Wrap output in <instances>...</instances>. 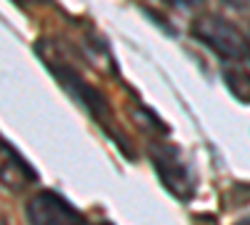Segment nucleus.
<instances>
[{
  "label": "nucleus",
  "instance_id": "f257e3e1",
  "mask_svg": "<svg viewBox=\"0 0 250 225\" xmlns=\"http://www.w3.org/2000/svg\"><path fill=\"white\" fill-rule=\"evenodd\" d=\"M193 35L213 53H218L225 63L248 60V38L220 15H200L193 23Z\"/></svg>",
  "mask_w": 250,
  "mask_h": 225
},
{
  "label": "nucleus",
  "instance_id": "f03ea898",
  "mask_svg": "<svg viewBox=\"0 0 250 225\" xmlns=\"http://www.w3.org/2000/svg\"><path fill=\"white\" fill-rule=\"evenodd\" d=\"M28 225H88L83 213L55 190H38L25 203Z\"/></svg>",
  "mask_w": 250,
  "mask_h": 225
},
{
  "label": "nucleus",
  "instance_id": "7ed1b4c3",
  "mask_svg": "<svg viewBox=\"0 0 250 225\" xmlns=\"http://www.w3.org/2000/svg\"><path fill=\"white\" fill-rule=\"evenodd\" d=\"M35 173L13 145L0 138V188L8 193H20L33 185Z\"/></svg>",
  "mask_w": 250,
  "mask_h": 225
},
{
  "label": "nucleus",
  "instance_id": "20e7f679",
  "mask_svg": "<svg viewBox=\"0 0 250 225\" xmlns=\"http://www.w3.org/2000/svg\"><path fill=\"white\" fill-rule=\"evenodd\" d=\"M155 168L160 173V178L165 180V185H168L175 195L185 198L188 190H190V178H188L183 163L173 158V150L170 148H163L155 153Z\"/></svg>",
  "mask_w": 250,
  "mask_h": 225
},
{
  "label": "nucleus",
  "instance_id": "39448f33",
  "mask_svg": "<svg viewBox=\"0 0 250 225\" xmlns=\"http://www.w3.org/2000/svg\"><path fill=\"white\" fill-rule=\"evenodd\" d=\"M235 225H250V218H243V220H238Z\"/></svg>",
  "mask_w": 250,
  "mask_h": 225
},
{
  "label": "nucleus",
  "instance_id": "423d86ee",
  "mask_svg": "<svg viewBox=\"0 0 250 225\" xmlns=\"http://www.w3.org/2000/svg\"><path fill=\"white\" fill-rule=\"evenodd\" d=\"M248 55H250V38H248Z\"/></svg>",
  "mask_w": 250,
  "mask_h": 225
}]
</instances>
